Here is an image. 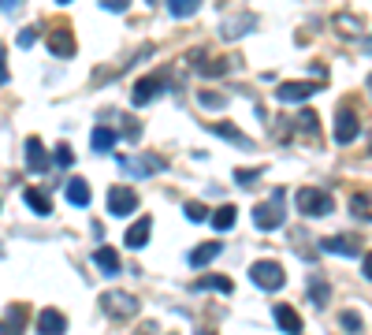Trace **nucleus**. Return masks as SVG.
Masks as SVG:
<instances>
[{
	"instance_id": "nucleus-10",
	"label": "nucleus",
	"mask_w": 372,
	"mask_h": 335,
	"mask_svg": "<svg viewBox=\"0 0 372 335\" xmlns=\"http://www.w3.org/2000/svg\"><path fill=\"white\" fill-rule=\"evenodd\" d=\"M49 52H52V56H60V60H71L75 56V38H71L68 26H56L49 34Z\"/></svg>"
},
{
	"instance_id": "nucleus-34",
	"label": "nucleus",
	"mask_w": 372,
	"mask_h": 335,
	"mask_svg": "<svg viewBox=\"0 0 372 335\" xmlns=\"http://www.w3.org/2000/svg\"><path fill=\"white\" fill-rule=\"evenodd\" d=\"M257 176H261V168H238L235 171V182H238V187H249Z\"/></svg>"
},
{
	"instance_id": "nucleus-14",
	"label": "nucleus",
	"mask_w": 372,
	"mask_h": 335,
	"mask_svg": "<svg viewBox=\"0 0 372 335\" xmlns=\"http://www.w3.org/2000/svg\"><path fill=\"white\" fill-rule=\"evenodd\" d=\"M149 235H153V220H149V216H146V220H134L127 228V235H123L127 250H141V246L149 242Z\"/></svg>"
},
{
	"instance_id": "nucleus-26",
	"label": "nucleus",
	"mask_w": 372,
	"mask_h": 335,
	"mask_svg": "<svg viewBox=\"0 0 372 335\" xmlns=\"http://www.w3.org/2000/svg\"><path fill=\"white\" fill-rule=\"evenodd\" d=\"M235 216H238L235 205H220V209L212 212V228H216V231H231V228H235Z\"/></svg>"
},
{
	"instance_id": "nucleus-8",
	"label": "nucleus",
	"mask_w": 372,
	"mask_h": 335,
	"mask_svg": "<svg viewBox=\"0 0 372 335\" xmlns=\"http://www.w3.org/2000/svg\"><path fill=\"white\" fill-rule=\"evenodd\" d=\"M357 131H361L357 112H354V108H339V112H335V142L339 146H350L357 138Z\"/></svg>"
},
{
	"instance_id": "nucleus-25",
	"label": "nucleus",
	"mask_w": 372,
	"mask_h": 335,
	"mask_svg": "<svg viewBox=\"0 0 372 335\" xmlns=\"http://www.w3.org/2000/svg\"><path fill=\"white\" fill-rule=\"evenodd\" d=\"M254 26H257V19H254V15H246V19H231V23H224V38H227V41H235V38L249 34Z\"/></svg>"
},
{
	"instance_id": "nucleus-12",
	"label": "nucleus",
	"mask_w": 372,
	"mask_h": 335,
	"mask_svg": "<svg viewBox=\"0 0 372 335\" xmlns=\"http://www.w3.org/2000/svg\"><path fill=\"white\" fill-rule=\"evenodd\" d=\"M68 332V317L60 309H41L38 313V335H63Z\"/></svg>"
},
{
	"instance_id": "nucleus-28",
	"label": "nucleus",
	"mask_w": 372,
	"mask_h": 335,
	"mask_svg": "<svg viewBox=\"0 0 372 335\" xmlns=\"http://www.w3.org/2000/svg\"><path fill=\"white\" fill-rule=\"evenodd\" d=\"M198 104L205 108V112H220V108L227 104V97H224V93H209V90H201V93H198Z\"/></svg>"
},
{
	"instance_id": "nucleus-4",
	"label": "nucleus",
	"mask_w": 372,
	"mask_h": 335,
	"mask_svg": "<svg viewBox=\"0 0 372 335\" xmlns=\"http://www.w3.org/2000/svg\"><path fill=\"white\" fill-rule=\"evenodd\" d=\"M119 164V171L123 176H134V179H146V176H157V171H164L168 168V160H160V157H119L116 160Z\"/></svg>"
},
{
	"instance_id": "nucleus-41",
	"label": "nucleus",
	"mask_w": 372,
	"mask_h": 335,
	"mask_svg": "<svg viewBox=\"0 0 372 335\" xmlns=\"http://www.w3.org/2000/svg\"><path fill=\"white\" fill-rule=\"evenodd\" d=\"M4 82H8V63L0 60V86H4Z\"/></svg>"
},
{
	"instance_id": "nucleus-40",
	"label": "nucleus",
	"mask_w": 372,
	"mask_h": 335,
	"mask_svg": "<svg viewBox=\"0 0 372 335\" xmlns=\"http://www.w3.org/2000/svg\"><path fill=\"white\" fill-rule=\"evenodd\" d=\"M19 4H23V0H0V12H15Z\"/></svg>"
},
{
	"instance_id": "nucleus-29",
	"label": "nucleus",
	"mask_w": 372,
	"mask_h": 335,
	"mask_svg": "<svg viewBox=\"0 0 372 335\" xmlns=\"http://www.w3.org/2000/svg\"><path fill=\"white\" fill-rule=\"evenodd\" d=\"M183 212H186V220H190V224H205V220H212L209 209H205L201 201H186V205H183Z\"/></svg>"
},
{
	"instance_id": "nucleus-5",
	"label": "nucleus",
	"mask_w": 372,
	"mask_h": 335,
	"mask_svg": "<svg viewBox=\"0 0 372 335\" xmlns=\"http://www.w3.org/2000/svg\"><path fill=\"white\" fill-rule=\"evenodd\" d=\"M101 309L108 313V317L127 320V317H134V313H138V298L127 295V290H104V295H101Z\"/></svg>"
},
{
	"instance_id": "nucleus-17",
	"label": "nucleus",
	"mask_w": 372,
	"mask_h": 335,
	"mask_svg": "<svg viewBox=\"0 0 372 335\" xmlns=\"http://www.w3.org/2000/svg\"><path fill=\"white\" fill-rule=\"evenodd\" d=\"M209 131H212L216 138H224V142H235L238 149H254V142H249V138H246L242 131H238L235 123H212Z\"/></svg>"
},
{
	"instance_id": "nucleus-36",
	"label": "nucleus",
	"mask_w": 372,
	"mask_h": 335,
	"mask_svg": "<svg viewBox=\"0 0 372 335\" xmlns=\"http://www.w3.org/2000/svg\"><path fill=\"white\" fill-rule=\"evenodd\" d=\"M123 138H127V142H138V138H141V127H138L134 120H123Z\"/></svg>"
},
{
	"instance_id": "nucleus-39",
	"label": "nucleus",
	"mask_w": 372,
	"mask_h": 335,
	"mask_svg": "<svg viewBox=\"0 0 372 335\" xmlns=\"http://www.w3.org/2000/svg\"><path fill=\"white\" fill-rule=\"evenodd\" d=\"M361 276H365L369 283H372V250H369L365 257H361Z\"/></svg>"
},
{
	"instance_id": "nucleus-1",
	"label": "nucleus",
	"mask_w": 372,
	"mask_h": 335,
	"mask_svg": "<svg viewBox=\"0 0 372 335\" xmlns=\"http://www.w3.org/2000/svg\"><path fill=\"white\" fill-rule=\"evenodd\" d=\"M283 198H287L283 190H272L268 201L254 205V224H257V231H276L279 224H283Z\"/></svg>"
},
{
	"instance_id": "nucleus-7",
	"label": "nucleus",
	"mask_w": 372,
	"mask_h": 335,
	"mask_svg": "<svg viewBox=\"0 0 372 335\" xmlns=\"http://www.w3.org/2000/svg\"><path fill=\"white\" fill-rule=\"evenodd\" d=\"M320 86L324 82H279L276 86V101L279 104H298V101H305V97H313Z\"/></svg>"
},
{
	"instance_id": "nucleus-30",
	"label": "nucleus",
	"mask_w": 372,
	"mask_h": 335,
	"mask_svg": "<svg viewBox=\"0 0 372 335\" xmlns=\"http://www.w3.org/2000/svg\"><path fill=\"white\" fill-rule=\"evenodd\" d=\"M298 123H302L305 134H320V120H316L313 108H302V112H298Z\"/></svg>"
},
{
	"instance_id": "nucleus-33",
	"label": "nucleus",
	"mask_w": 372,
	"mask_h": 335,
	"mask_svg": "<svg viewBox=\"0 0 372 335\" xmlns=\"http://www.w3.org/2000/svg\"><path fill=\"white\" fill-rule=\"evenodd\" d=\"M335 26L343 34H361V19H354V15H335Z\"/></svg>"
},
{
	"instance_id": "nucleus-45",
	"label": "nucleus",
	"mask_w": 372,
	"mask_h": 335,
	"mask_svg": "<svg viewBox=\"0 0 372 335\" xmlns=\"http://www.w3.org/2000/svg\"><path fill=\"white\" fill-rule=\"evenodd\" d=\"M369 90H372V75H369Z\"/></svg>"
},
{
	"instance_id": "nucleus-13",
	"label": "nucleus",
	"mask_w": 372,
	"mask_h": 335,
	"mask_svg": "<svg viewBox=\"0 0 372 335\" xmlns=\"http://www.w3.org/2000/svg\"><path fill=\"white\" fill-rule=\"evenodd\" d=\"M272 317H276V324H279L283 335H302V328H305L302 317L294 313V306H276V309H272Z\"/></svg>"
},
{
	"instance_id": "nucleus-37",
	"label": "nucleus",
	"mask_w": 372,
	"mask_h": 335,
	"mask_svg": "<svg viewBox=\"0 0 372 335\" xmlns=\"http://www.w3.org/2000/svg\"><path fill=\"white\" fill-rule=\"evenodd\" d=\"M101 8H104V12H127L130 0H101Z\"/></svg>"
},
{
	"instance_id": "nucleus-23",
	"label": "nucleus",
	"mask_w": 372,
	"mask_h": 335,
	"mask_svg": "<svg viewBox=\"0 0 372 335\" xmlns=\"http://www.w3.org/2000/svg\"><path fill=\"white\" fill-rule=\"evenodd\" d=\"M350 212H354V220H372V194L369 190H361V194H354L350 198Z\"/></svg>"
},
{
	"instance_id": "nucleus-32",
	"label": "nucleus",
	"mask_w": 372,
	"mask_h": 335,
	"mask_svg": "<svg viewBox=\"0 0 372 335\" xmlns=\"http://www.w3.org/2000/svg\"><path fill=\"white\" fill-rule=\"evenodd\" d=\"M52 164H60V168H71V164H75V153H71V146H56V149H52Z\"/></svg>"
},
{
	"instance_id": "nucleus-16",
	"label": "nucleus",
	"mask_w": 372,
	"mask_h": 335,
	"mask_svg": "<svg viewBox=\"0 0 372 335\" xmlns=\"http://www.w3.org/2000/svg\"><path fill=\"white\" fill-rule=\"evenodd\" d=\"M320 250L339 254V257H357V239L354 235H332V239L320 242Z\"/></svg>"
},
{
	"instance_id": "nucleus-2",
	"label": "nucleus",
	"mask_w": 372,
	"mask_h": 335,
	"mask_svg": "<svg viewBox=\"0 0 372 335\" xmlns=\"http://www.w3.org/2000/svg\"><path fill=\"white\" fill-rule=\"evenodd\" d=\"M294 205H298V212H305V216H327L335 209L332 194H327V190H313V187H305V190L294 194Z\"/></svg>"
},
{
	"instance_id": "nucleus-22",
	"label": "nucleus",
	"mask_w": 372,
	"mask_h": 335,
	"mask_svg": "<svg viewBox=\"0 0 372 335\" xmlns=\"http://www.w3.org/2000/svg\"><path fill=\"white\" fill-rule=\"evenodd\" d=\"M119 142V131H112V127H97V131L90 134V146H93V153H108Z\"/></svg>"
},
{
	"instance_id": "nucleus-47",
	"label": "nucleus",
	"mask_w": 372,
	"mask_h": 335,
	"mask_svg": "<svg viewBox=\"0 0 372 335\" xmlns=\"http://www.w3.org/2000/svg\"><path fill=\"white\" fill-rule=\"evenodd\" d=\"M369 49H372V41H369Z\"/></svg>"
},
{
	"instance_id": "nucleus-44",
	"label": "nucleus",
	"mask_w": 372,
	"mask_h": 335,
	"mask_svg": "<svg viewBox=\"0 0 372 335\" xmlns=\"http://www.w3.org/2000/svg\"><path fill=\"white\" fill-rule=\"evenodd\" d=\"M146 4H149V8H153V4H157V0H146Z\"/></svg>"
},
{
	"instance_id": "nucleus-3",
	"label": "nucleus",
	"mask_w": 372,
	"mask_h": 335,
	"mask_svg": "<svg viewBox=\"0 0 372 335\" xmlns=\"http://www.w3.org/2000/svg\"><path fill=\"white\" fill-rule=\"evenodd\" d=\"M249 279H254L261 290H283V283H287L279 261H254L249 265Z\"/></svg>"
},
{
	"instance_id": "nucleus-38",
	"label": "nucleus",
	"mask_w": 372,
	"mask_h": 335,
	"mask_svg": "<svg viewBox=\"0 0 372 335\" xmlns=\"http://www.w3.org/2000/svg\"><path fill=\"white\" fill-rule=\"evenodd\" d=\"M339 320H343V328H346V332H354V335L361 332V320L354 317V313H343V317H339Z\"/></svg>"
},
{
	"instance_id": "nucleus-6",
	"label": "nucleus",
	"mask_w": 372,
	"mask_h": 335,
	"mask_svg": "<svg viewBox=\"0 0 372 335\" xmlns=\"http://www.w3.org/2000/svg\"><path fill=\"white\" fill-rule=\"evenodd\" d=\"M168 75H146V79H138L134 82V97H130V101H134L138 108H146L149 101H157V97L168 90Z\"/></svg>"
},
{
	"instance_id": "nucleus-11",
	"label": "nucleus",
	"mask_w": 372,
	"mask_h": 335,
	"mask_svg": "<svg viewBox=\"0 0 372 335\" xmlns=\"http://www.w3.org/2000/svg\"><path fill=\"white\" fill-rule=\"evenodd\" d=\"M52 157L45 153V146H41V138H26V168L34 171V176H41V171H49Z\"/></svg>"
},
{
	"instance_id": "nucleus-21",
	"label": "nucleus",
	"mask_w": 372,
	"mask_h": 335,
	"mask_svg": "<svg viewBox=\"0 0 372 335\" xmlns=\"http://www.w3.org/2000/svg\"><path fill=\"white\" fill-rule=\"evenodd\" d=\"M194 290H220V295H231L235 283H231L227 276H216V272H209V276L194 279Z\"/></svg>"
},
{
	"instance_id": "nucleus-27",
	"label": "nucleus",
	"mask_w": 372,
	"mask_h": 335,
	"mask_svg": "<svg viewBox=\"0 0 372 335\" xmlns=\"http://www.w3.org/2000/svg\"><path fill=\"white\" fill-rule=\"evenodd\" d=\"M198 8H201V0H168V12H171L175 19H190Z\"/></svg>"
},
{
	"instance_id": "nucleus-35",
	"label": "nucleus",
	"mask_w": 372,
	"mask_h": 335,
	"mask_svg": "<svg viewBox=\"0 0 372 335\" xmlns=\"http://www.w3.org/2000/svg\"><path fill=\"white\" fill-rule=\"evenodd\" d=\"M38 34H41L38 26H23V30H19V45H23V49H30V45H34V41H38Z\"/></svg>"
},
{
	"instance_id": "nucleus-43",
	"label": "nucleus",
	"mask_w": 372,
	"mask_h": 335,
	"mask_svg": "<svg viewBox=\"0 0 372 335\" xmlns=\"http://www.w3.org/2000/svg\"><path fill=\"white\" fill-rule=\"evenodd\" d=\"M56 4H71V0H56Z\"/></svg>"
},
{
	"instance_id": "nucleus-9",
	"label": "nucleus",
	"mask_w": 372,
	"mask_h": 335,
	"mask_svg": "<svg viewBox=\"0 0 372 335\" xmlns=\"http://www.w3.org/2000/svg\"><path fill=\"white\" fill-rule=\"evenodd\" d=\"M134 209H138V194L134 190H127V187L108 190V212L112 216H130Z\"/></svg>"
},
{
	"instance_id": "nucleus-19",
	"label": "nucleus",
	"mask_w": 372,
	"mask_h": 335,
	"mask_svg": "<svg viewBox=\"0 0 372 335\" xmlns=\"http://www.w3.org/2000/svg\"><path fill=\"white\" fill-rule=\"evenodd\" d=\"M23 328H26V309L12 306V309H8V317L0 320V335H23Z\"/></svg>"
},
{
	"instance_id": "nucleus-18",
	"label": "nucleus",
	"mask_w": 372,
	"mask_h": 335,
	"mask_svg": "<svg viewBox=\"0 0 372 335\" xmlns=\"http://www.w3.org/2000/svg\"><path fill=\"white\" fill-rule=\"evenodd\" d=\"M220 250H224L220 242H201V246H194V250H190V257H186V261H190L194 268H205L209 261H216V257H220Z\"/></svg>"
},
{
	"instance_id": "nucleus-20",
	"label": "nucleus",
	"mask_w": 372,
	"mask_h": 335,
	"mask_svg": "<svg viewBox=\"0 0 372 335\" xmlns=\"http://www.w3.org/2000/svg\"><path fill=\"white\" fill-rule=\"evenodd\" d=\"M63 194H68V201L79 205V209H86V205H90V182H86V179H68Z\"/></svg>"
},
{
	"instance_id": "nucleus-46",
	"label": "nucleus",
	"mask_w": 372,
	"mask_h": 335,
	"mask_svg": "<svg viewBox=\"0 0 372 335\" xmlns=\"http://www.w3.org/2000/svg\"><path fill=\"white\" fill-rule=\"evenodd\" d=\"M0 60H4V49H0Z\"/></svg>"
},
{
	"instance_id": "nucleus-15",
	"label": "nucleus",
	"mask_w": 372,
	"mask_h": 335,
	"mask_svg": "<svg viewBox=\"0 0 372 335\" xmlns=\"http://www.w3.org/2000/svg\"><path fill=\"white\" fill-rule=\"evenodd\" d=\"M93 265L101 268L104 276H112V279L123 272V261H119V254L112 250V246H101V250H93Z\"/></svg>"
},
{
	"instance_id": "nucleus-42",
	"label": "nucleus",
	"mask_w": 372,
	"mask_h": 335,
	"mask_svg": "<svg viewBox=\"0 0 372 335\" xmlns=\"http://www.w3.org/2000/svg\"><path fill=\"white\" fill-rule=\"evenodd\" d=\"M198 335H216V332H198Z\"/></svg>"
},
{
	"instance_id": "nucleus-31",
	"label": "nucleus",
	"mask_w": 372,
	"mask_h": 335,
	"mask_svg": "<svg viewBox=\"0 0 372 335\" xmlns=\"http://www.w3.org/2000/svg\"><path fill=\"white\" fill-rule=\"evenodd\" d=\"M309 298L316 302V306H327V283H324L320 276H313V279H309Z\"/></svg>"
},
{
	"instance_id": "nucleus-24",
	"label": "nucleus",
	"mask_w": 372,
	"mask_h": 335,
	"mask_svg": "<svg viewBox=\"0 0 372 335\" xmlns=\"http://www.w3.org/2000/svg\"><path fill=\"white\" fill-rule=\"evenodd\" d=\"M23 201H26V205H30V209H34L38 216H49V212H52L49 194H45V190H38V187H30V190L23 194Z\"/></svg>"
}]
</instances>
